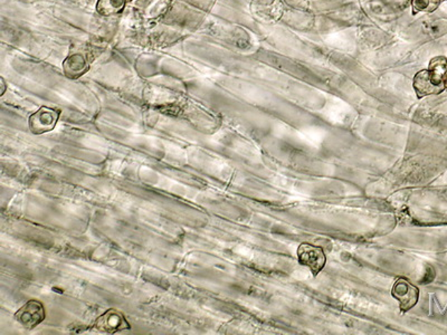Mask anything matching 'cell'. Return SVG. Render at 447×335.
<instances>
[{
  "label": "cell",
  "instance_id": "cell-1",
  "mask_svg": "<svg viewBox=\"0 0 447 335\" xmlns=\"http://www.w3.org/2000/svg\"><path fill=\"white\" fill-rule=\"evenodd\" d=\"M60 115H61L60 108L40 106L38 111L34 112L28 119L30 132L35 135H42L53 131L59 122Z\"/></svg>",
  "mask_w": 447,
  "mask_h": 335
},
{
  "label": "cell",
  "instance_id": "cell-2",
  "mask_svg": "<svg viewBox=\"0 0 447 335\" xmlns=\"http://www.w3.org/2000/svg\"><path fill=\"white\" fill-rule=\"evenodd\" d=\"M298 259L303 266L310 268L313 276H318L327 264L326 254L319 246L301 244L298 249Z\"/></svg>",
  "mask_w": 447,
  "mask_h": 335
},
{
  "label": "cell",
  "instance_id": "cell-3",
  "mask_svg": "<svg viewBox=\"0 0 447 335\" xmlns=\"http://www.w3.org/2000/svg\"><path fill=\"white\" fill-rule=\"evenodd\" d=\"M15 319L26 330H33L45 321V307L38 300H30L16 312Z\"/></svg>",
  "mask_w": 447,
  "mask_h": 335
},
{
  "label": "cell",
  "instance_id": "cell-4",
  "mask_svg": "<svg viewBox=\"0 0 447 335\" xmlns=\"http://www.w3.org/2000/svg\"><path fill=\"white\" fill-rule=\"evenodd\" d=\"M392 296L400 302L402 313H407L417 304L419 290L406 278H400L392 288Z\"/></svg>",
  "mask_w": 447,
  "mask_h": 335
},
{
  "label": "cell",
  "instance_id": "cell-5",
  "mask_svg": "<svg viewBox=\"0 0 447 335\" xmlns=\"http://www.w3.org/2000/svg\"><path fill=\"white\" fill-rule=\"evenodd\" d=\"M93 327L100 332L108 333V334H114V333L131 329L125 315L114 309L108 310L103 314H101L96 319Z\"/></svg>",
  "mask_w": 447,
  "mask_h": 335
},
{
  "label": "cell",
  "instance_id": "cell-6",
  "mask_svg": "<svg viewBox=\"0 0 447 335\" xmlns=\"http://www.w3.org/2000/svg\"><path fill=\"white\" fill-rule=\"evenodd\" d=\"M90 69L91 61L85 54H69L63 62L64 74L67 79H73V81L86 74Z\"/></svg>",
  "mask_w": 447,
  "mask_h": 335
},
{
  "label": "cell",
  "instance_id": "cell-7",
  "mask_svg": "<svg viewBox=\"0 0 447 335\" xmlns=\"http://www.w3.org/2000/svg\"><path fill=\"white\" fill-rule=\"evenodd\" d=\"M413 86L418 98H423L427 96H437L445 90V84L438 85L431 81L427 69L418 72L414 77Z\"/></svg>",
  "mask_w": 447,
  "mask_h": 335
},
{
  "label": "cell",
  "instance_id": "cell-8",
  "mask_svg": "<svg viewBox=\"0 0 447 335\" xmlns=\"http://www.w3.org/2000/svg\"><path fill=\"white\" fill-rule=\"evenodd\" d=\"M427 71L433 82L438 85L444 84L445 77L447 75V58L444 56L433 58L429 62Z\"/></svg>",
  "mask_w": 447,
  "mask_h": 335
},
{
  "label": "cell",
  "instance_id": "cell-9",
  "mask_svg": "<svg viewBox=\"0 0 447 335\" xmlns=\"http://www.w3.org/2000/svg\"><path fill=\"white\" fill-rule=\"evenodd\" d=\"M127 0H98L96 11L101 16H113L125 9Z\"/></svg>",
  "mask_w": 447,
  "mask_h": 335
},
{
  "label": "cell",
  "instance_id": "cell-10",
  "mask_svg": "<svg viewBox=\"0 0 447 335\" xmlns=\"http://www.w3.org/2000/svg\"><path fill=\"white\" fill-rule=\"evenodd\" d=\"M444 1L447 0H413V13L416 15L418 13H433Z\"/></svg>",
  "mask_w": 447,
  "mask_h": 335
},
{
  "label": "cell",
  "instance_id": "cell-11",
  "mask_svg": "<svg viewBox=\"0 0 447 335\" xmlns=\"http://www.w3.org/2000/svg\"><path fill=\"white\" fill-rule=\"evenodd\" d=\"M0 83H1V92H0V96H3L4 94H5L6 89H7V86H6L5 79H4L3 77L0 79Z\"/></svg>",
  "mask_w": 447,
  "mask_h": 335
},
{
  "label": "cell",
  "instance_id": "cell-12",
  "mask_svg": "<svg viewBox=\"0 0 447 335\" xmlns=\"http://www.w3.org/2000/svg\"><path fill=\"white\" fill-rule=\"evenodd\" d=\"M444 84H445V90L447 91V75H446V77H445Z\"/></svg>",
  "mask_w": 447,
  "mask_h": 335
}]
</instances>
